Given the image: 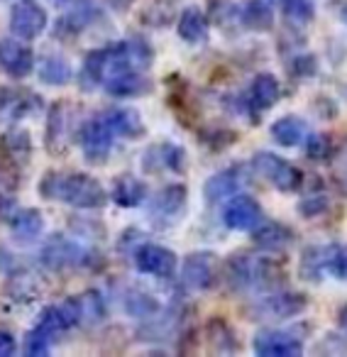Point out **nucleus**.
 I'll list each match as a JSON object with an SVG mask.
<instances>
[{
	"mask_svg": "<svg viewBox=\"0 0 347 357\" xmlns=\"http://www.w3.org/2000/svg\"><path fill=\"white\" fill-rule=\"evenodd\" d=\"M223 282L233 294H262L279 289L284 282V272L277 262L267 257H254L249 252H235L233 257L225 259Z\"/></svg>",
	"mask_w": 347,
	"mask_h": 357,
	"instance_id": "1",
	"label": "nucleus"
},
{
	"mask_svg": "<svg viewBox=\"0 0 347 357\" xmlns=\"http://www.w3.org/2000/svg\"><path fill=\"white\" fill-rule=\"evenodd\" d=\"M40 194L45 199L76 206V208H100V206H105V199H108L103 186L93 176L61 172H49L47 176H42Z\"/></svg>",
	"mask_w": 347,
	"mask_h": 357,
	"instance_id": "2",
	"label": "nucleus"
},
{
	"mask_svg": "<svg viewBox=\"0 0 347 357\" xmlns=\"http://www.w3.org/2000/svg\"><path fill=\"white\" fill-rule=\"evenodd\" d=\"M308 308V296L288 289H272L262 291L247 306V313L252 321H288L298 318Z\"/></svg>",
	"mask_w": 347,
	"mask_h": 357,
	"instance_id": "3",
	"label": "nucleus"
},
{
	"mask_svg": "<svg viewBox=\"0 0 347 357\" xmlns=\"http://www.w3.org/2000/svg\"><path fill=\"white\" fill-rule=\"evenodd\" d=\"M249 172L254 176L264 178L282 194H293L303 186V172L298 167H293L288 159L279 157V154L269 152V149H262V152H254L252 159H249Z\"/></svg>",
	"mask_w": 347,
	"mask_h": 357,
	"instance_id": "4",
	"label": "nucleus"
},
{
	"mask_svg": "<svg viewBox=\"0 0 347 357\" xmlns=\"http://www.w3.org/2000/svg\"><path fill=\"white\" fill-rule=\"evenodd\" d=\"M303 342L306 337L298 328H262L252 337V350L259 357H298Z\"/></svg>",
	"mask_w": 347,
	"mask_h": 357,
	"instance_id": "5",
	"label": "nucleus"
},
{
	"mask_svg": "<svg viewBox=\"0 0 347 357\" xmlns=\"http://www.w3.org/2000/svg\"><path fill=\"white\" fill-rule=\"evenodd\" d=\"M247 178L249 167H245V164H233V167L220 169L213 176H208V181L203 184L206 201L208 204H225L230 196L240 194L247 186Z\"/></svg>",
	"mask_w": 347,
	"mask_h": 357,
	"instance_id": "6",
	"label": "nucleus"
},
{
	"mask_svg": "<svg viewBox=\"0 0 347 357\" xmlns=\"http://www.w3.org/2000/svg\"><path fill=\"white\" fill-rule=\"evenodd\" d=\"M218 279V255L210 250L186 255L181 264V282L194 291H208Z\"/></svg>",
	"mask_w": 347,
	"mask_h": 357,
	"instance_id": "7",
	"label": "nucleus"
},
{
	"mask_svg": "<svg viewBox=\"0 0 347 357\" xmlns=\"http://www.w3.org/2000/svg\"><path fill=\"white\" fill-rule=\"evenodd\" d=\"M134 267L137 272L157 279H171L179 269V257L164 245L142 243L134 250Z\"/></svg>",
	"mask_w": 347,
	"mask_h": 357,
	"instance_id": "8",
	"label": "nucleus"
},
{
	"mask_svg": "<svg viewBox=\"0 0 347 357\" xmlns=\"http://www.w3.org/2000/svg\"><path fill=\"white\" fill-rule=\"evenodd\" d=\"M262 218H264L262 206L249 194L240 191V194L230 196V199L225 201L223 223H225V228L235 230V233H249L252 228H257Z\"/></svg>",
	"mask_w": 347,
	"mask_h": 357,
	"instance_id": "9",
	"label": "nucleus"
},
{
	"mask_svg": "<svg viewBox=\"0 0 347 357\" xmlns=\"http://www.w3.org/2000/svg\"><path fill=\"white\" fill-rule=\"evenodd\" d=\"M282 98V84L274 74L269 71H262L252 79V86H249V93L245 98V105H247V118L252 123H257L267 110H272L274 105Z\"/></svg>",
	"mask_w": 347,
	"mask_h": 357,
	"instance_id": "10",
	"label": "nucleus"
},
{
	"mask_svg": "<svg viewBox=\"0 0 347 357\" xmlns=\"http://www.w3.org/2000/svg\"><path fill=\"white\" fill-rule=\"evenodd\" d=\"M186 201H189V191H186L184 184H167L149 201V218L157 220V223H174L179 215H184Z\"/></svg>",
	"mask_w": 347,
	"mask_h": 357,
	"instance_id": "11",
	"label": "nucleus"
},
{
	"mask_svg": "<svg viewBox=\"0 0 347 357\" xmlns=\"http://www.w3.org/2000/svg\"><path fill=\"white\" fill-rule=\"evenodd\" d=\"M81 149L88 157V162L93 164H103L108 159L110 149H113V132L108 130V125H105V120L100 115L84 123V128H81Z\"/></svg>",
	"mask_w": 347,
	"mask_h": 357,
	"instance_id": "12",
	"label": "nucleus"
},
{
	"mask_svg": "<svg viewBox=\"0 0 347 357\" xmlns=\"http://www.w3.org/2000/svg\"><path fill=\"white\" fill-rule=\"evenodd\" d=\"M40 257H42V264L49 269H69V267L84 264L86 250L81 248L79 243H74V240H66V238H61V235H54V238H49L45 243Z\"/></svg>",
	"mask_w": 347,
	"mask_h": 357,
	"instance_id": "13",
	"label": "nucleus"
},
{
	"mask_svg": "<svg viewBox=\"0 0 347 357\" xmlns=\"http://www.w3.org/2000/svg\"><path fill=\"white\" fill-rule=\"evenodd\" d=\"M47 27V13L42 10L40 6L25 0L20 6L13 8V15H10V30L17 40L22 42H30L35 37H40Z\"/></svg>",
	"mask_w": 347,
	"mask_h": 357,
	"instance_id": "14",
	"label": "nucleus"
},
{
	"mask_svg": "<svg viewBox=\"0 0 347 357\" xmlns=\"http://www.w3.org/2000/svg\"><path fill=\"white\" fill-rule=\"evenodd\" d=\"M144 169L149 174H159V172H174L181 174L186 169V152L184 147L174 142H162L154 144L144 152Z\"/></svg>",
	"mask_w": 347,
	"mask_h": 357,
	"instance_id": "15",
	"label": "nucleus"
},
{
	"mask_svg": "<svg viewBox=\"0 0 347 357\" xmlns=\"http://www.w3.org/2000/svg\"><path fill=\"white\" fill-rule=\"evenodd\" d=\"M252 233V243L257 245L259 250L264 252H284L286 248H291L296 235L288 225L279 223V220H267L262 218L259 220L257 228L249 230Z\"/></svg>",
	"mask_w": 347,
	"mask_h": 357,
	"instance_id": "16",
	"label": "nucleus"
},
{
	"mask_svg": "<svg viewBox=\"0 0 347 357\" xmlns=\"http://www.w3.org/2000/svg\"><path fill=\"white\" fill-rule=\"evenodd\" d=\"M238 22L249 32L274 30V8L269 0H242L238 6Z\"/></svg>",
	"mask_w": 347,
	"mask_h": 357,
	"instance_id": "17",
	"label": "nucleus"
},
{
	"mask_svg": "<svg viewBox=\"0 0 347 357\" xmlns=\"http://www.w3.org/2000/svg\"><path fill=\"white\" fill-rule=\"evenodd\" d=\"M0 66L13 79H25L35 66V54L30 47L13 40H0Z\"/></svg>",
	"mask_w": 347,
	"mask_h": 357,
	"instance_id": "18",
	"label": "nucleus"
},
{
	"mask_svg": "<svg viewBox=\"0 0 347 357\" xmlns=\"http://www.w3.org/2000/svg\"><path fill=\"white\" fill-rule=\"evenodd\" d=\"M100 118L105 120V125H108V130L113 132V137L137 139V137H142V132H144L142 118H139V113L132 108H110V110H105Z\"/></svg>",
	"mask_w": 347,
	"mask_h": 357,
	"instance_id": "19",
	"label": "nucleus"
},
{
	"mask_svg": "<svg viewBox=\"0 0 347 357\" xmlns=\"http://www.w3.org/2000/svg\"><path fill=\"white\" fill-rule=\"evenodd\" d=\"M176 32L179 37L186 42V45H201V42L208 40L210 32V20L201 8H186L179 17V25H176Z\"/></svg>",
	"mask_w": 347,
	"mask_h": 357,
	"instance_id": "20",
	"label": "nucleus"
},
{
	"mask_svg": "<svg viewBox=\"0 0 347 357\" xmlns=\"http://www.w3.org/2000/svg\"><path fill=\"white\" fill-rule=\"evenodd\" d=\"M272 139L279 147H298L308 135V123L298 115H282L272 123Z\"/></svg>",
	"mask_w": 347,
	"mask_h": 357,
	"instance_id": "21",
	"label": "nucleus"
},
{
	"mask_svg": "<svg viewBox=\"0 0 347 357\" xmlns=\"http://www.w3.org/2000/svg\"><path fill=\"white\" fill-rule=\"evenodd\" d=\"M103 86L110 96H115V98H132V96L147 93V91L152 89L149 81L142 79V74H139L137 69L108 76V79H103Z\"/></svg>",
	"mask_w": 347,
	"mask_h": 357,
	"instance_id": "22",
	"label": "nucleus"
},
{
	"mask_svg": "<svg viewBox=\"0 0 347 357\" xmlns=\"http://www.w3.org/2000/svg\"><path fill=\"white\" fill-rule=\"evenodd\" d=\"M66 137H69V110H66L64 100H59V103H54L49 110V123H47V144H49L52 152H64Z\"/></svg>",
	"mask_w": 347,
	"mask_h": 357,
	"instance_id": "23",
	"label": "nucleus"
},
{
	"mask_svg": "<svg viewBox=\"0 0 347 357\" xmlns=\"http://www.w3.org/2000/svg\"><path fill=\"white\" fill-rule=\"evenodd\" d=\"M298 277L303 282H323L325 277V245H308L298 259Z\"/></svg>",
	"mask_w": 347,
	"mask_h": 357,
	"instance_id": "24",
	"label": "nucleus"
},
{
	"mask_svg": "<svg viewBox=\"0 0 347 357\" xmlns=\"http://www.w3.org/2000/svg\"><path fill=\"white\" fill-rule=\"evenodd\" d=\"M45 230V218L37 208H25L13 218V238L17 243H35Z\"/></svg>",
	"mask_w": 347,
	"mask_h": 357,
	"instance_id": "25",
	"label": "nucleus"
},
{
	"mask_svg": "<svg viewBox=\"0 0 347 357\" xmlns=\"http://www.w3.org/2000/svg\"><path fill=\"white\" fill-rule=\"evenodd\" d=\"M282 15L293 30H303L316 20V3L313 0H279Z\"/></svg>",
	"mask_w": 347,
	"mask_h": 357,
	"instance_id": "26",
	"label": "nucleus"
},
{
	"mask_svg": "<svg viewBox=\"0 0 347 357\" xmlns=\"http://www.w3.org/2000/svg\"><path fill=\"white\" fill-rule=\"evenodd\" d=\"M206 335H208V345L215 352H235L240 347L238 335H235L233 326L223 318H213L206 326Z\"/></svg>",
	"mask_w": 347,
	"mask_h": 357,
	"instance_id": "27",
	"label": "nucleus"
},
{
	"mask_svg": "<svg viewBox=\"0 0 347 357\" xmlns=\"http://www.w3.org/2000/svg\"><path fill=\"white\" fill-rule=\"evenodd\" d=\"M144 196H147V186L139 181V178L134 176H120L118 181H115V189H113V199L118 206H123V208H134V206H139L144 201Z\"/></svg>",
	"mask_w": 347,
	"mask_h": 357,
	"instance_id": "28",
	"label": "nucleus"
},
{
	"mask_svg": "<svg viewBox=\"0 0 347 357\" xmlns=\"http://www.w3.org/2000/svg\"><path fill=\"white\" fill-rule=\"evenodd\" d=\"M125 311H128L132 318L147 321V318H152L154 313L162 311V306H159V301L152 296V294L142 291V289H130V291L125 294Z\"/></svg>",
	"mask_w": 347,
	"mask_h": 357,
	"instance_id": "29",
	"label": "nucleus"
},
{
	"mask_svg": "<svg viewBox=\"0 0 347 357\" xmlns=\"http://www.w3.org/2000/svg\"><path fill=\"white\" fill-rule=\"evenodd\" d=\"M74 298H76V308H79V323L93 326V323H98L105 316V303L98 291H86Z\"/></svg>",
	"mask_w": 347,
	"mask_h": 357,
	"instance_id": "30",
	"label": "nucleus"
},
{
	"mask_svg": "<svg viewBox=\"0 0 347 357\" xmlns=\"http://www.w3.org/2000/svg\"><path fill=\"white\" fill-rule=\"evenodd\" d=\"M71 74H74V71H71L69 61L61 59V56H45V59H42L40 79L45 81V84L64 86V84H69Z\"/></svg>",
	"mask_w": 347,
	"mask_h": 357,
	"instance_id": "31",
	"label": "nucleus"
},
{
	"mask_svg": "<svg viewBox=\"0 0 347 357\" xmlns=\"http://www.w3.org/2000/svg\"><path fill=\"white\" fill-rule=\"evenodd\" d=\"M325 274L347 282V243L325 245Z\"/></svg>",
	"mask_w": 347,
	"mask_h": 357,
	"instance_id": "32",
	"label": "nucleus"
},
{
	"mask_svg": "<svg viewBox=\"0 0 347 357\" xmlns=\"http://www.w3.org/2000/svg\"><path fill=\"white\" fill-rule=\"evenodd\" d=\"M306 144V157L313 159V162H327L335 152V142L327 132H313V135H306L303 139Z\"/></svg>",
	"mask_w": 347,
	"mask_h": 357,
	"instance_id": "33",
	"label": "nucleus"
},
{
	"mask_svg": "<svg viewBox=\"0 0 347 357\" xmlns=\"http://www.w3.org/2000/svg\"><path fill=\"white\" fill-rule=\"evenodd\" d=\"M103 81V50H95L86 56L84 69H81V86L93 89L95 84Z\"/></svg>",
	"mask_w": 347,
	"mask_h": 357,
	"instance_id": "34",
	"label": "nucleus"
},
{
	"mask_svg": "<svg viewBox=\"0 0 347 357\" xmlns=\"http://www.w3.org/2000/svg\"><path fill=\"white\" fill-rule=\"evenodd\" d=\"M3 152L10 154L15 162H25L30 157V135L22 132V130H15V132H8L3 137Z\"/></svg>",
	"mask_w": 347,
	"mask_h": 357,
	"instance_id": "35",
	"label": "nucleus"
},
{
	"mask_svg": "<svg viewBox=\"0 0 347 357\" xmlns=\"http://www.w3.org/2000/svg\"><path fill=\"white\" fill-rule=\"evenodd\" d=\"M286 69L293 79H308L318 71V64H316V56L308 54V52H293V56L286 59Z\"/></svg>",
	"mask_w": 347,
	"mask_h": 357,
	"instance_id": "36",
	"label": "nucleus"
},
{
	"mask_svg": "<svg viewBox=\"0 0 347 357\" xmlns=\"http://www.w3.org/2000/svg\"><path fill=\"white\" fill-rule=\"evenodd\" d=\"M330 208V199H327V194H308V196H303L301 201H298V206H296V211L303 215V218H318V215H323L325 211Z\"/></svg>",
	"mask_w": 347,
	"mask_h": 357,
	"instance_id": "37",
	"label": "nucleus"
},
{
	"mask_svg": "<svg viewBox=\"0 0 347 357\" xmlns=\"http://www.w3.org/2000/svg\"><path fill=\"white\" fill-rule=\"evenodd\" d=\"M52 333H47L42 326H37L35 331L27 335V340H25V352L30 357H42V355H47L49 352V342H52Z\"/></svg>",
	"mask_w": 347,
	"mask_h": 357,
	"instance_id": "38",
	"label": "nucleus"
},
{
	"mask_svg": "<svg viewBox=\"0 0 347 357\" xmlns=\"http://www.w3.org/2000/svg\"><path fill=\"white\" fill-rule=\"evenodd\" d=\"M330 159H332V172H335L337 186H340V191L347 196V139H342V142L337 144Z\"/></svg>",
	"mask_w": 347,
	"mask_h": 357,
	"instance_id": "39",
	"label": "nucleus"
},
{
	"mask_svg": "<svg viewBox=\"0 0 347 357\" xmlns=\"http://www.w3.org/2000/svg\"><path fill=\"white\" fill-rule=\"evenodd\" d=\"M15 352V337L8 331H0V357H10Z\"/></svg>",
	"mask_w": 347,
	"mask_h": 357,
	"instance_id": "40",
	"label": "nucleus"
},
{
	"mask_svg": "<svg viewBox=\"0 0 347 357\" xmlns=\"http://www.w3.org/2000/svg\"><path fill=\"white\" fill-rule=\"evenodd\" d=\"M105 3H108V6L113 8V10H120V13H123V10H128V8L132 6L134 0H105Z\"/></svg>",
	"mask_w": 347,
	"mask_h": 357,
	"instance_id": "41",
	"label": "nucleus"
},
{
	"mask_svg": "<svg viewBox=\"0 0 347 357\" xmlns=\"http://www.w3.org/2000/svg\"><path fill=\"white\" fill-rule=\"evenodd\" d=\"M337 318H340V326H342V331L347 333V306H342V308H340V316H337Z\"/></svg>",
	"mask_w": 347,
	"mask_h": 357,
	"instance_id": "42",
	"label": "nucleus"
},
{
	"mask_svg": "<svg viewBox=\"0 0 347 357\" xmlns=\"http://www.w3.org/2000/svg\"><path fill=\"white\" fill-rule=\"evenodd\" d=\"M340 17H342V20H345V25H347V3L340 8Z\"/></svg>",
	"mask_w": 347,
	"mask_h": 357,
	"instance_id": "43",
	"label": "nucleus"
},
{
	"mask_svg": "<svg viewBox=\"0 0 347 357\" xmlns=\"http://www.w3.org/2000/svg\"><path fill=\"white\" fill-rule=\"evenodd\" d=\"M269 3H272V6H279V0H269Z\"/></svg>",
	"mask_w": 347,
	"mask_h": 357,
	"instance_id": "44",
	"label": "nucleus"
}]
</instances>
